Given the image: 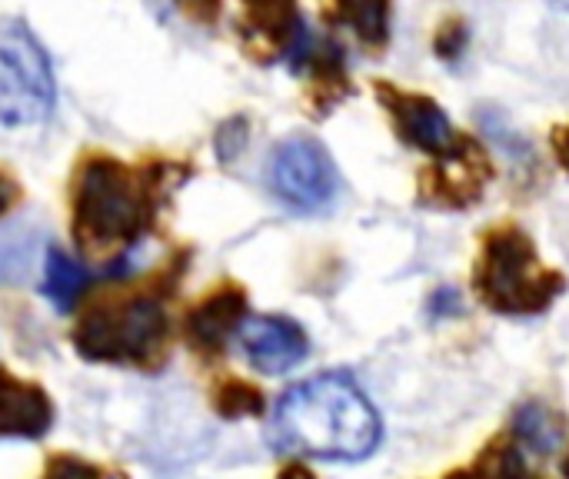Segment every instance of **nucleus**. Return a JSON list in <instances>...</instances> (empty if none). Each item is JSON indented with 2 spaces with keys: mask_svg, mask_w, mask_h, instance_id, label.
I'll return each instance as SVG.
<instances>
[{
  "mask_svg": "<svg viewBox=\"0 0 569 479\" xmlns=\"http://www.w3.org/2000/svg\"><path fill=\"white\" fill-rule=\"evenodd\" d=\"M267 440L287 457L357 463L377 453L383 423L360 383L333 370L290 387L277 400Z\"/></svg>",
  "mask_w": 569,
  "mask_h": 479,
  "instance_id": "1",
  "label": "nucleus"
},
{
  "mask_svg": "<svg viewBox=\"0 0 569 479\" xmlns=\"http://www.w3.org/2000/svg\"><path fill=\"white\" fill-rule=\"evenodd\" d=\"M150 217V193L120 160L83 163L73 187V237L90 253L133 243Z\"/></svg>",
  "mask_w": 569,
  "mask_h": 479,
  "instance_id": "2",
  "label": "nucleus"
},
{
  "mask_svg": "<svg viewBox=\"0 0 569 479\" xmlns=\"http://www.w3.org/2000/svg\"><path fill=\"white\" fill-rule=\"evenodd\" d=\"M167 333V313L153 297L107 300L87 310L73 330V343L87 360L130 363L160 350Z\"/></svg>",
  "mask_w": 569,
  "mask_h": 479,
  "instance_id": "3",
  "label": "nucleus"
},
{
  "mask_svg": "<svg viewBox=\"0 0 569 479\" xmlns=\"http://www.w3.org/2000/svg\"><path fill=\"white\" fill-rule=\"evenodd\" d=\"M477 290L487 307L500 313H540L560 290V280L550 277L530 240L517 230L493 233L477 270Z\"/></svg>",
  "mask_w": 569,
  "mask_h": 479,
  "instance_id": "4",
  "label": "nucleus"
},
{
  "mask_svg": "<svg viewBox=\"0 0 569 479\" xmlns=\"http://www.w3.org/2000/svg\"><path fill=\"white\" fill-rule=\"evenodd\" d=\"M53 67L43 43L13 23L0 30V127H40L53 110Z\"/></svg>",
  "mask_w": 569,
  "mask_h": 479,
  "instance_id": "5",
  "label": "nucleus"
},
{
  "mask_svg": "<svg viewBox=\"0 0 569 479\" xmlns=\"http://www.w3.org/2000/svg\"><path fill=\"white\" fill-rule=\"evenodd\" d=\"M270 190L293 210H323L340 190L330 150L313 137H287L270 153Z\"/></svg>",
  "mask_w": 569,
  "mask_h": 479,
  "instance_id": "6",
  "label": "nucleus"
},
{
  "mask_svg": "<svg viewBox=\"0 0 569 479\" xmlns=\"http://www.w3.org/2000/svg\"><path fill=\"white\" fill-rule=\"evenodd\" d=\"M237 343L253 370L280 377L300 367L310 353L303 327L290 317H247L237 330Z\"/></svg>",
  "mask_w": 569,
  "mask_h": 479,
  "instance_id": "7",
  "label": "nucleus"
},
{
  "mask_svg": "<svg viewBox=\"0 0 569 479\" xmlns=\"http://www.w3.org/2000/svg\"><path fill=\"white\" fill-rule=\"evenodd\" d=\"M53 420V407L37 383L13 377L0 367V437H27L37 440L47 433Z\"/></svg>",
  "mask_w": 569,
  "mask_h": 479,
  "instance_id": "8",
  "label": "nucleus"
},
{
  "mask_svg": "<svg viewBox=\"0 0 569 479\" xmlns=\"http://www.w3.org/2000/svg\"><path fill=\"white\" fill-rule=\"evenodd\" d=\"M393 117L400 123V133L433 157H447L460 147L450 117L440 110V103L427 97H393Z\"/></svg>",
  "mask_w": 569,
  "mask_h": 479,
  "instance_id": "9",
  "label": "nucleus"
},
{
  "mask_svg": "<svg viewBox=\"0 0 569 479\" xmlns=\"http://www.w3.org/2000/svg\"><path fill=\"white\" fill-rule=\"evenodd\" d=\"M247 320V303H243V293L240 290H223V293H213L210 300H203L190 320H187V333L190 340L200 347V350H213L220 347L223 340L237 337L240 323Z\"/></svg>",
  "mask_w": 569,
  "mask_h": 479,
  "instance_id": "10",
  "label": "nucleus"
},
{
  "mask_svg": "<svg viewBox=\"0 0 569 479\" xmlns=\"http://www.w3.org/2000/svg\"><path fill=\"white\" fill-rule=\"evenodd\" d=\"M247 13H250V27L277 40L287 53L307 27L297 17L293 0H247Z\"/></svg>",
  "mask_w": 569,
  "mask_h": 479,
  "instance_id": "11",
  "label": "nucleus"
},
{
  "mask_svg": "<svg viewBox=\"0 0 569 479\" xmlns=\"http://www.w3.org/2000/svg\"><path fill=\"white\" fill-rule=\"evenodd\" d=\"M87 283H90V273L83 267H77L63 250L47 253V283H43V290H47L50 303H57L60 310H70L77 303V297L87 290Z\"/></svg>",
  "mask_w": 569,
  "mask_h": 479,
  "instance_id": "12",
  "label": "nucleus"
},
{
  "mask_svg": "<svg viewBox=\"0 0 569 479\" xmlns=\"http://www.w3.org/2000/svg\"><path fill=\"white\" fill-rule=\"evenodd\" d=\"M340 17L363 43H387L390 33V0H337Z\"/></svg>",
  "mask_w": 569,
  "mask_h": 479,
  "instance_id": "13",
  "label": "nucleus"
},
{
  "mask_svg": "<svg viewBox=\"0 0 569 479\" xmlns=\"http://www.w3.org/2000/svg\"><path fill=\"white\" fill-rule=\"evenodd\" d=\"M513 430H517V437H520L523 447L540 450V453H550V450L560 443V437H563L560 420H557L543 403H527V407H520V413H517V420H513Z\"/></svg>",
  "mask_w": 569,
  "mask_h": 479,
  "instance_id": "14",
  "label": "nucleus"
},
{
  "mask_svg": "<svg viewBox=\"0 0 569 479\" xmlns=\"http://www.w3.org/2000/svg\"><path fill=\"white\" fill-rule=\"evenodd\" d=\"M217 407H220L223 417H253V413L263 410V400H260V393H257L253 387L233 380V383H227V387L220 390Z\"/></svg>",
  "mask_w": 569,
  "mask_h": 479,
  "instance_id": "15",
  "label": "nucleus"
},
{
  "mask_svg": "<svg viewBox=\"0 0 569 479\" xmlns=\"http://www.w3.org/2000/svg\"><path fill=\"white\" fill-rule=\"evenodd\" d=\"M453 479H530L527 470H523V460L517 450H500L493 457H487L480 463L477 473H467V477H453Z\"/></svg>",
  "mask_w": 569,
  "mask_h": 479,
  "instance_id": "16",
  "label": "nucleus"
},
{
  "mask_svg": "<svg viewBox=\"0 0 569 479\" xmlns=\"http://www.w3.org/2000/svg\"><path fill=\"white\" fill-rule=\"evenodd\" d=\"M47 479H107L103 470L83 463V460H73V457H57L50 467H47Z\"/></svg>",
  "mask_w": 569,
  "mask_h": 479,
  "instance_id": "17",
  "label": "nucleus"
},
{
  "mask_svg": "<svg viewBox=\"0 0 569 479\" xmlns=\"http://www.w3.org/2000/svg\"><path fill=\"white\" fill-rule=\"evenodd\" d=\"M553 150H557V157H560L563 170L569 173V127H560V130L553 133Z\"/></svg>",
  "mask_w": 569,
  "mask_h": 479,
  "instance_id": "18",
  "label": "nucleus"
},
{
  "mask_svg": "<svg viewBox=\"0 0 569 479\" xmlns=\"http://www.w3.org/2000/svg\"><path fill=\"white\" fill-rule=\"evenodd\" d=\"M180 3H187V10H193L203 20H210L217 13V0H180Z\"/></svg>",
  "mask_w": 569,
  "mask_h": 479,
  "instance_id": "19",
  "label": "nucleus"
},
{
  "mask_svg": "<svg viewBox=\"0 0 569 479\" xmlns=\"http://www.w3.org/2000/svg\"><path fill=\"white\" fill-rule=\"evenodd\" d=\"M277 479H317V477H313L303 463H290V467H287V470H283Z\"/></svg>",
  "mask_w": 569,
  "mask_h": 479,
  "instance_id": "20",
  "label": "nucleus"
},
{
  "mask_svg": "<svg viewBox=\"0 0 569 479\" xmlns=\"http://www.w3.org/2000/svg\"><path fill=\"white\" fill-rule=\"evenodd\" d=\"M10 200H13V187H10V180H3V177H0V213L10 207Z\"/></svg>",
  "mask_w": 569,
  "mask_h": 479,
  "instance_id": "21",
  "label": "nucleus"
},
{
  "mask_svg": "<svg viewBox=\"0 0 569 479\" xmlns=\"http://www.w3.org/2000/svg\"><path fill=\"white\" fill-rule=\"evenodd\" d=\"M553 7L557 10H569V0H553Z\"/></svg>",
  "mask_w": 569,
  "mask_h": 479,
  "instance_id": "22",
  "label": "nucleus"
},
{
  "mask_svg": "<svg viewBox=\"0 0 569 479\" xmlns=\"http://www.w3.org/2000/svg\"><path fill=\"white\" fill-rule=\"evenodd\" d=\"M563 477L569 479V457H567V460H563Z\"/></svg>",
  "mask_w": 569,
  "mask_h": 479,
  "instance_id": "23",
  "label": "nucleus"
}]
</instances>
